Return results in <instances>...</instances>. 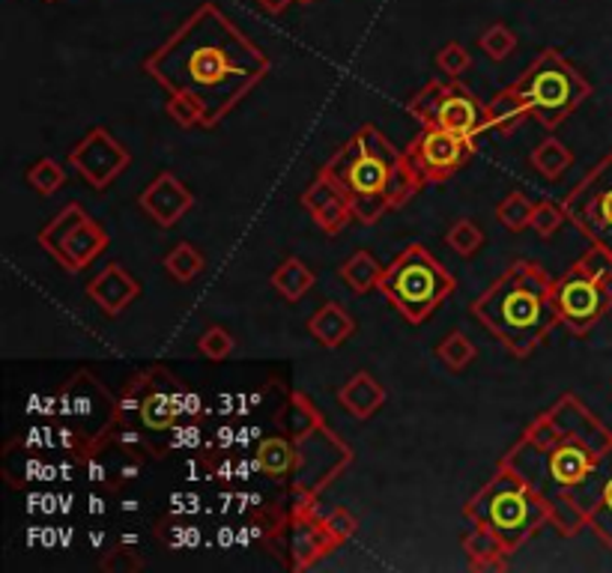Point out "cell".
Wrapping results in <instances>:
<instances>
[{
	"instance_id": "21",
	"label": "cell",
	"mask_w": 612,
	"mask_h": 573,
	"mask_svg": "<svg viewBox=\"0 0 612 573\" xmlns=\"http://www.w3.org/2000/svg\"><path fill=\"white\" fill-rule=\"evenodd\" d=\"M460 547L469 555L472 571H508V550L493 531L478 523H469V529L460 538Z\"/></svg>"
},
{
	"instance_id": "23",
	"label": "cell",
	"mask_w": 612,
	"mask_h": 573,
	"mask_svg": "<svg viewBox=\"0 0 612 573\" xmlns=\"http://www.w3.org/2000/svg\"><path fill=\"white\" fill-rule=\"evenodd\" d=\"M526 105H523V99H520L511 87L505 90H499L490 102L485 105V126L481 132H499V135H511L514 128L526 120Z\"/></svg>"
},
{
	"instance_id": "11",
	"label": "cell",
	"mask_w": 612,
	"mask_h": 573,
	"mask_svg": "<svg viewBox=\"0 0 612 573\" xmlns=\"http://www.w3.org/2000/svg\"><path fill=\"white\" fill-rule=\"evenodd\" d=\"M561 206L568 222L591 245H601L612 255V149L598 165H591Z\"/></svg>"
},
{
	"instance_id": "44",
	"label": "cell",
	"mask_w": 612,
	"mask_h": 573,
	"mask_svg": "<svg viewBox=\"0 0 612 573\" xmlns=\"http://www.w3.org/2000/svg\"><path fill=\"white\" fill-rule=\"evenodd\" d=\"M254 3L264 12H269V15H281V12H285L290 3H296V0H254Z\"/></svg>"
},
{
	"instance_id": "32",
	"label": "cell",
	"mask_w": 612,
	"mask_h": 573,
	"mask_svg": "<svg viewBox=\"0 0 612 573\" xmlns=\"http://www.w3.org/2000/svg\"><path fill=\"white\" fill-rule=\"evenodd\" d=\"M165 111H168V117L180 128H210L207 108H203L201 99H194V96L168 93V105H165Z\"/></svg>"
},
{
	"instance_id": "38",
	"label": "cell",
	"mask_w": 612,
	"mask_h": 573,
	"mask_svg": "<svg viewBox=\"0 0 612 573\" xmlns=\"http://www.w3.org/2000/svg\"><path fill=\"white\" fill-rule=\"evenodd\" d=\"M565 222H568V215H565V206H561V203L538 201L535 203V213H532V224H528V227L538 236H553Z\"/></svg>"
},
{
	"instance_id": "48",
	"label": "cell",
	"mask_w": 612,
	"mask_h": 573,
	"mask_svg": "<svg viewBox=\"0 0 612 573\" xmlns=\"http://www.w3.org/2000/svg\"><path fill=\"white\" fill-rule=\"evenodd\" d=\"M296 3H302V7H308V3H314V0H296Z\"/></svg>"
},
{
	"instance_id": "35",
	"label": "cell",
	"mask_w": 612,
	"mask_h": 573,
	"mask_svg": "<svg viewBox=\"0 0 612 573\" xmlns=\"http://www.w3.org/2000/svg\"><path fill=\"white\" fill-rule=\"evenodd\" d=\"M27 182H31V189L40 191L43 198H52L54 191L64 189L66 170L60 161L40 159V161H33L31 168H27Z\"/></svg>"
},
{
	"instance_id": "9",
	"label": "cell",
	"mask_w": 612,
	"mask_h": 573,
	"mask_svg": "<svg viewBox=\"0 0 612 573\" xmlns=\"http://www.w3.org/2000/svg\"><path fill=\"white\" fill-rule=\"evenodd\" d=\"M407 111L422 128H448L466 138L485 135V108L457 78H433L407 102Z\"/></svg>"
},
{
	"instance_id": "24",
	"label": "cell",
	"mask_w": 612,
	"mask_h": 573,
	"mask_svg": "<svg viewBox=\"0 0 612 573\" xmlns=\"http://www.w3.org/2000/svg\"><path fill=\"white\" fill-rule=\"evenodd\" d=\"M269 284L278 290V296H285L287 302H299V299L311 293V286L318 284L314 269L299 260V257H287L285 263L275 266V272L269 276Z\"/></svg>"
},
{
	"instance_id": "7",
	"label": "cell",
	"mask_w": 612,
	"mask_h": 573,
	"mask_svg": "<svg viewBox=\"0 0 612 573\" xmlns=\"http://www.w3.org/2000/svg\"><path fill=\"white\" fill-rule=\"evenodd\" d=\"M454 286L457 281L445 272L427 248L410 245L386 266L377 290L389 299L391 308L410 326H422L433 317V311L452 296Z\"/></svg>"
},
{
	"instance_id": "31",
	"label": "cell",
	"mask_w": 612,
	"mask_h": 573,
	"mask_svg": "<svg viewBox=\"0 0 612 573\" xmlns=\"http://www.w3.org/2000/svg\"><path fill=\"white\" fill-rule=\"evenodd\" d=\"M436 359L443 361L448 371H464L469 368V361L476 359V344L466 338L464 332H452V335H445L439 344H436Z\"/></svg>"
},
{
	"instance_id": "36",
	"label": "cell",
	"mask_w": 612,
	"mask_h": 573,
	"mask_svg": "<svg viewBox=\"0 0 612 573\" xmlns=\"http://www.w3.org/2000/svg\"><path fill=\"white\" fill-rule=\"evenodd\" d=\"M445 243L452 245V251H457L460 257H472L478 255L481 245H485V231H481L476 222L460 218V222H454L452 231L445 234Z\"/></svg>"
},
{
	"instance_id": "45",
	"label": "cell",
	"mask_w": 612,
	"mask_h": 573,
	"mask_svg": "<svg viewBox=\"0 0 612 573\" xmlns=\"http://www.w3.org/2000/svg\"><path fill=\"white\" fill-rule=\"evenodd\" d=\"M198 413H201V394L189 392L186 394V404H182V415H186V418H194Z\"/></svg>"
},
{
	"instance_id": "13",
	"label": "cell",
	"mask_w": 612,
	"mask_h": 573,
	"mask_svg": "<svg viewBox=\"0 0 612 573\" xmlns=\"http://www.w3.org/2000/svg\"><path fill=\"white\" fill-rule=\"evenodd\" d=\"M293 442V487L320 496V490H326L349 463V448L341 442L338 436L329 434L326 422L314 427V430H308V434L296 436Z\"/></svg>"
},
{
	"instance_id": "27",
	"label": "cell",
	"mask_w": 612,
	"mask_h": 573,
	"mask_svg": "<svg viewBox=\"0 0 612 573\" xmlns=\"http://www.w3.org/2000/svg\"><path fill=\"white\" fill-rule=\"evenodd\" d=\"M386 272V266L370 255V251H356V255L344 260L341 266V278L353 293H370L380 286V278Z\"/></svg>"
},
{
	"instance_id": "2",
	"label": "cell",
	"mask_w": 612,
	"mask_h": 573,
	"mask_svg": "<svg viewBox=\"0 0 612 573\" xmlns=\"http://www.w3.org/2000/svg\"><path fill=\"white\" fill-rule=\"evenodd\" d=\"M144 72L168 93L201 99L212 128L269 75V57L215 3H203L149 54Z\"/></svg>"
},
{
	"instance_id": "40",
	"label": "cell",
	"mask_w": 612,
	"mask_h": 573,
	"mask_svg": "<svg viewBox=\"0 0 612 573\" xmlns=\"http://www.w3.org/2000/svg\"><path fill=\"white\" fill-rule=\"evenodd\" d=\"M323 523H326V529L332 531V538H335L338 543L353 538V531L359 529V523H356V517H353L347 508H335Z\"/></svg>"
},
{
	"instance_id": "12",
	"label": "cell",
	"mask_w": 612,
	"mask_h": 573,
	"mask_svg": "<svg viewBox=\"0 0 612 573\" xmlns=\"http://www.w3.org/2000/svg\"><path fill=\"white\" fill-rule=\"evenodd\" d=\"M553 302H556V314H559L561 326H568L577 338H582L612 308L610 281L591 278L589 272H582L580 266L574 263L565 276L556 278Z\"/></svg>"
},
{
	"instance_id": "5",
	"label": "cell",
	"mask_w": 612,
	"mask_h": 573,
	"mask_svg": "<svg viewBox=\"0 0 612 573\" xmlns=\"http://www.w3.org/2000/svg\"><path fill=\"white\" fill-rule=\"evenodd\" d=\"M464 517L493 531L505 543L508 555H514L541 529H553L547 502L505 463H499L497 475L487 481V487L478 496L469 499Z\"/></svg>"
},
{
	"instance_id": "1",
	"label": "cell",
	"mask_w": 612,
	"mask_h": 573,
	"mask_svg": "<svg viewBox=\"0 0 612 573\" xmlns=\"http://www.w3.org/2000/svg\"><path fill=\"white\" fill-rule=\"evenodd\" d=\"M610 451V427L577 394H561L523 430L499 463L514 469L547 502L553 529L561 538H574L589 529Z\"/></svg>"
},
{
	"instance_id": "17",
	"label": "cell",
	"mask_w": 612,
	"mask_h": 573,
	"mask_svg": "<svg viewBox=\"0 0 612 573\" xmlns=\"http://www.w3.org/2000/svg\"><path fill=\"white\" fill-rule=\"evenodd\" d=\"M153 380H156V368H149L147 373H144V401H141V413H137V418H141V425L147 427L149 434H170L174 427H177V422L180 418H186L182 415V404H186V389H156L153 385Z\"/></svg>"
},
{
	"instance_id": "39",
	"label": "cell",
	"mask_w": 612,
	"mask_h": 573,
	"mask_svg": "<svg viewBox=\"0 0 612 573\" xmlns=\"http://www.w3.org/2000/svg\"><path fill=\"white\" fill-rule=\"evenodd\" d=\"M436 66H439V72L445 78H457L460 81V75L472 66V57H469V52L460 43H448L436 54Z\"/></svg>"
},
{
	"instance_id": "37",
	"label": "cell",
	"mask_w": 612,
	"mask_h": 573,
	"mask_svg": "<svg viewBox=\"0 0 612 573\" xmlns=\"http://www.w3.org/2000/svg\"><path fill=\"white\" fill-rule=\"evenodd\" d=\"M233 350H236V338L227 329H222V326H210L198 338V352H201L203 359L224 361Z\"/></svg>"
},
{
	"instance_id": "26",
	"label": "cell",
	"mask_w": 612,
	"mask_h": 573,
	"mask_svg": "<svg viewBox=\"0 0 612 573\" xmlns=\"http://www.w3.org/2000/svg\"><path fill=\"white\" fill-rule=\"evenodd\" d=\"M275 425H278V430L281 434H287L290 439H296V436L308 434V430H314L318 425H323V415H320V409L311 401H308L305 394H290V404L278 413V418H275Z\"/></svg>"
},
{
	"instance_id": "33",
	"label": "cell",
	"mask_w": 612,
	"mask_h": 573,
	"mask_svg": "<svg viewBox=\"0 0 612 573\" xmlns=\"http://www.w3.org/2000/svg\"><path fill=\"white\" fill-rule=\"evenodd\" d=\"M532 213H535V201H528L523 191H514L497 206V222L508 227V231L520 234V231H526L532 224Z\"/></svg>"
},
{
	"instance_id": "41",
	"label": "cell",
	"mask_w": 612,
	"mask_h": 573,
	"mask_svg": "<svg viewBox=\"0 0 612 573\" xmlns=\"http://www.w3.org/2000/svg\"><path fill=\"white\" fill-rule=\"evenodd\" d=\"M174 446L177 448H198L201 446V427L198 425H186V427H174Z\"/></svg>"
},
{
	"instance_id": "46",
	"label": "cell",
	"mask_w": 612,
	"mask_h": 573,
	"mask_svg": "<svg viewBox=\"0 0 612 573\" xmlns=\"http://www.w3.org/2000/svg\"><path fill=\"white\" fill-rule=\"evenodd\" d=\"M137 508H141V502H135V499L123 502V510H129V514H132V510H137Z\"/></svg>"
},
{
	"instance_id": "8",
	"label": "cell",
	"mask_w": 612,
	"mask_h": 573,
	"mask_svg": "<svg viewBox=\"0 0 612 573\" xmlns=\"http://www.w3.org/2000/svg\"><path fill=\"white\" fill-rule=\"evenodd\" d=\"M57 415L85 439V457L102 448L116 425V401L90 371H78L57 392Z\"/></svg>"
},
{
	"instance_id": "15",
	"label": "cell",
	"mask_w": 612,
	"mask_h": 573,
	"mask_svg": "<svg viewBox=\"0 0 612 573\" xmlns=\"http://www.w3.org/2000/svg\"><path fill=\"white\" fill-rule=\"evenodd\" d=\"M69 165H73V170H78V177H81L87 186L102 191L108 189L116 177L126 173L129 165H132V153H129L108 128L96 126L69 149Z\"/></svg>"
},
{
	"instance_id": "49",
	"label": "cell",
	"mask_w": 612,
	"mask_h": 573,
	"mask_svg": "<svg viewBox=\"0 0 612 573\" xmlns=\"http://www.w3.org/2000/svg\"><path fill=\"white\" fill-rule=\"evenodd\" d=\"M45 3H54V0H45Z\"/></svg>"
},
{
	"instance_id": "30",
	"label": "cell",
	"mask_w": 612,
	"mask_h": 573,
	"mask_svg": "<svg viewBox=\"0 0 612 573\" xmlns=\"http://www.w3.org/2000/svg\"><path fill=\"white\" fill-rule=\"evenodd\" d=\"M589 529L598 535L603 541V547H610L612 552V451H610V463H607V475H603L601 493H598V502H594V510L589 517Z\"/></svg>"
},
{
	"instance_id": "43",
	"label": "cell",
	"mask_w": 612,
	"mask_h": 573,
	"mask_svg": "<svg viewBox=\"0 0 612 573\" xmlns=\"http://www.w3.org/2000/svg\"><path fill=\"white\" fill-rule=\"evenodd\" d=\"M126 550H116V562H102V571H135L144 568V562H126Z\"/></svg>"
},
{
	"instance_id": "16",
	"label": "cell",
	"mask_w": 612,
	"mask_h": 573,
	"mask_svg": "<svg viewBox=\"0 0 612 573\" xmlns=\"http://www.w3.org/2000/svg\"><path fill=\"white\" fill-rule=\"evenodd\" d=\"M137 206L159 227H174L194 206V194L182 186L180 177H174L170 170H162L159 177L141 191Z\"/></svg>"
},
{
	"instance_id": "20",
	"label": "cell",
	"mask_w": 612,
	"mask_h": 573,
	"mask_svg": "<svg viewBox=\"0 0 612 573\" xmlns=\"http://www.w3.org/2000/svg\"><path fill=\"white\" fill-rule=\"evenodd\" d=\"M338 404L347 409L353 418L368 422L370 415H377L386 404V389L382 382L368 371H359L356 377H349L338 392Z\"/></svg>"
},
{
	"instance_id": "4",
	"label": "cell",
	"mask_w": 612,
	"mask_h": 573,
	"mask_svg": "<svg viewBox=\"0 0 612 573\" xmlns=\"http://www.w3.org/2000/svg\"><path fill=\"white\" fill-rule=\"evenodd\" d=\"M553 284L538 263L514 260L469 311L508 352L526 359L559 323Z\"/></svg>"
},
{
	"instance_id": "10",
	"label": "cell",
	"mask_w": 612,
	"mask_h": 573,
	"mask_svg": "<svg viewBox=\"0 0 612 573\" xmlns=\"http://www.w3.org/2000/svg\"><path fill=\"white\" fill-rule=\"evenodd\" d=\"M111 236L102 224L87 215L81 203H66L60 213L40 231V245L64 266L66 272H81L102 255Z\"/></svg>"
},
{
	"instance_id": "6",
	"label": "cell",
	"mask_w": 612,
	"mask_h": 573,
	"mask_svg": "<svg viewBox=\"0 0 612 573\" xmlns=\"http://www.w3.org/2000/svg\"><path fill=\"white\" fill-rule=\"evenodd\" d=\"M511 90L523 99L528 117L538 120L547 132L559 128L591 96L589 78L568 64L556 48H544L523 69Z\"/></svg>"
},
{
	"instance_id": "18",
	"label": "cell",
	"mask_w": 612,
	"mask_h": 573,
	"mask_svg": "<svg viewBox=\"0 0 612 573\" xmlns=\"http://www.w3.org/2000/svg\"><path fill=\"white\" fill-rule=\"evenodd\" d=\"M338 541L332 538L326 523L320 520L318 510L308 514H293L290 517V555H293V571H305L318 562L320 555L335 550Z\"/></svg>"
},
{
	"instance_id": "47",
	"label": "cell",
	"mask_w": 612,
	"mask_h": 573,
	"mask_svg": "<svg viewBox=\"0 0 612 573\" xmlns=\"http://www.w3.org/2000/svg\"><path fill=\"white\" fill-rule=\"evenodd\" d=\"M90 543H93V547H99V543H102V531H99V535L93 531V535H90Z\"/></svg>"
},
{
	"instance_id": "29",
	"label": "cell",
	"mask_w": 612,
	"mask_h": 573,
	"mask_svg": "<svg viewBox=\"0 0 612 573\" xmlns=\"http://www.w3.org/2000/svg\"><path fill=\"white\" fill-rule=\"evenodd\" d=\"M162 266H165V272H168L170 278H177L180 284H189V281H194V278L207 269V260H203V255L194 245L180 243L174 245L168 255H165Z\"/></svg>"
},
{
	"instance_id": "3",
	"label": "cell",
	"mask_w": 612,
	"mask_h": 573,
	"mask_svg": "<svg viewBox=\"0 0 612 573\" xmlns=\"http://www.w3.org/2000/svg\"><path fill=\"white\" fill-rule=\"evenodd\" d=\"M323 173L347 191L353 218L365 227L380 222L382 213L407 206L424 186L410 156L370 123L323 165Z\"/></svg>"
},
{
	"instance_id": "34",
	"label": "cell",
	"mask_w": 612,
	"mask_h": 573,
	"mask_svg": "<svg viewBox=\"0 0 612 573\" xmlns=\"http://www.w3.org/2000/svg\"><path fill=\"white\" fill-rule=\"evenodd\" d=\"M478 45H481V52H485L490 60L502 64L505 57H511V54L518 52V33L511 31L508 24L497 22L490 24V27L478 36Z\"/></svg>"
},
{
	"instance_id": "28",
	"label": "cell",
	"mask_w": 612,
	"mask_h": 573,
	"mask_svg": "<svg viewBox=\"0 0 612 573\" xmlns=\"http://www.w3.org/2000/svg\"><path fill=\"white\" fill-rule=\"evenodd\" d=\"M528 161H532V168L538 170L541 177H547V180H559L561 173L574 165V153H570L559 138L549 135V138H544L538 147L532 149Z\"/></svg>"
},
{
	"instance_id": "25",
	"label": "cell",
	"mask_w": 612,
	"mask_h": 573,
	"mask_svg": "<svg viewBox=\"0 0 612 573\" xmlns=\"http://www.w3.org/2000/svg\"><path fill=\"white\" fill-rule=\"evenodd\" d=\"M257 463L260 472H266L269 478H285L293 475L296 469V442L287 436H266L257 442Z\"/></svg>"
},
{
	"instance_id": "22",
	"label": "cell",
	"mask_w": 612,
	"mask_h": 573,
	"mask_svg": "<svg viewBox=\"0 0 612 573\" xmlns=\"http://www.w3.org/2000/svg\"><path fill=\"white\" fill-rule=\"evenodd\" d=\"M353 332H356V323H353V317H349L347 311L341 308L338 302L320 305V308L311 314V319H308V335L318 340L320 347H326V350L341 347Z\"/></svg>"
},
{
	"instance_id": "42",
	"label": "cell",
	"mask_w": 612,
	"mask_h": 573,
	"mask_svg": "<svg viewBox=\"0 0 612 573\" xmlns=\"http://www.w3.org/2000/svg\"><path fill=\"white\" fill-rule=\"evenodd\" d=\"M240 442V430H233L231 425H224L215 430V439H212V446H219V451H227L231 446Z\"/></svg>"
},
{
	"instance_id": "19",
	"label": "cell",
	"mask_w": 612,
	"mask_h": 573,
	"mask_svg": "<svg viewBox=\"0 0 612 573\" xmlns=\"http://www.w3.org/2000/svg\"><path fill=\"white\" fill-rule=\"evenodd\" d=\"M87 296L93 299L108 317H120L123 311L141 296V284L129 276L120 263H108L99 276L87 284Z\"/></svg>"
},
{
	"instance_id": "14",
	"label": "cell",
	"mask_w": 612,
	"mask_h": 573,
	"mask_svg": "<svg viewBox=\"0 0 612 573\" xmlns=\"http://www.w3.org/2000/svg\"><path fill=\"white\" fill-rule=\"evenodd\" d=\"M476 138H466L448 128H424L419 138L407 149L412 168L422 177V182H443L464 168V161L472 156Z\"/></svg>"
}]
</instances>
